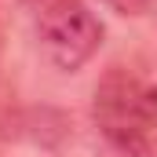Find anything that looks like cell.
<instances>
[{
    "mask_svg": "<svg viewBox=\"0 0 157 157\" xmlns=\"http://www.w3.org/2000/svg\"><path fill=\"white\" fill-rule=\"evenodd\" d=\"M29 7L37 40L55 70L73 73L102 48V22L84 0H29Z\"/></svg>",
    "mask_w": 157,
    "mask_h": 157,
    "instance_id": "2",
    "label": "cell"
},
{
    "mask_svg": "<svg viewBox=\"0 0 157 157\" xmlns=\"http://www.w3.org/2000/svg\"><path fill=\"white\" fill-rule=\"evenodd\" d=\"M106 4H110L113 11H121V15H139L150 0H106Z\"/></svg>",
    "mask_w": 157,
    "mask_h": 157,
    "instance_id": "3",
    "label": "cell"
},
{
    "mask_svg": "<svg viewBox=\"0 0 157 157\" xmlns=\"http://www.w3.org/2000/svg\"><path fill=\"white\" fill-rule=\"evenodd\" d=\"M91 121L113 150H143L157 132V84L135 70H106L91 91Z\"/></svg>",
    "mask_w": 157,
    "mask_h": 157,
    "instance_id": "1",
    "label": "cell"
}]
</instances>
